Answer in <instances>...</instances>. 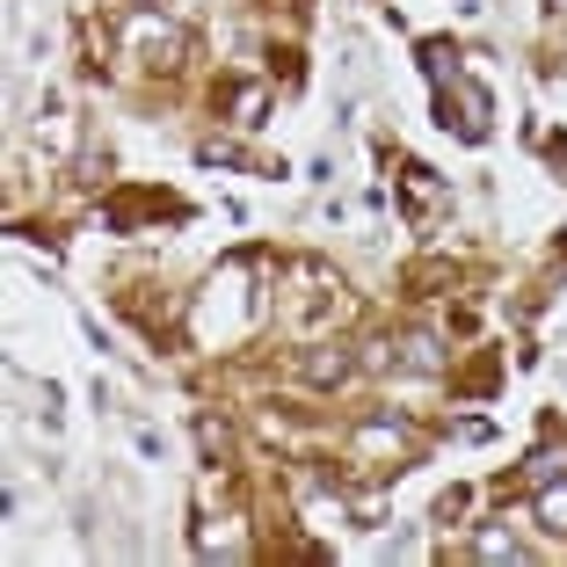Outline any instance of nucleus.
<instances>
[{"mask_svg":"<svg viewBox=\"0 0 567 567\" xmlns=\"http://www.w3.org/2000/svg\"><path fill=\"white\" fill-rule=\"evenodd\" d=\"M197 451L212 458V466H226V451H234V436H226V422H218V415H197Z\"/></svg>","mask_w":567,"mask_h":567,"instance_id":"12","label":"nucleus"},{"mask_svg":"<svg viewBox=\"0 0 567 567\" xmlns=\"http://www.w3.org/2000/svg\"><path fill=\"white\" fill-rule=\"evenodd\" d=\"M212 102L226 110V124H240V132H262L269 124V87L262 81H226Z\"/></svg>","mask_w":567,"mask_h":567,"instance_id":"4","label":"nucleus"},{"mask_svg":"<svg viewBox=\"0 0 567 567\" xmlns=\"http://www.w3.org/2000/svg\"><path fill=\"white\" fill-rule=\"evenodd\" d=\"M37 138H44L51 153H73L81 124H73V102H66V95H44V110H37Z\"/></svg>","mask_w":567,"mask_h":567,"instance_id":"6","label":"nucleus"},{"mask_svg":"<svg viewBox=\"0 0 567 567\" xmlns=\"http://www.w3.org/2000/svg\"><path fill=\"white\" fill-rule=\"evenodd\" d=\"M197 161H204V167H240V175H284V167H262L248 146H234V138H204Z\"/></svg>","mask_w":567,"mask_h":567,"instance_id":"9","label":"nucleus"},{"mask_svg":"<svg viewBox=\"0 0 567 567\" xmlns=\"http://www.w3.org/2000/svg\"><path fill=\"white\" fill-rule=\"evenodd\" d=\"M546 8H567V0H546Z\"/></svg>","mask_w":567,"mask_h":567,"instance_id":"13","label":"nucleus"},{"mask_svg":"<svg viewBox=\"0 0 567 567\" xmlns=\"http://www.w3.org/2000/svg\"><path fill=\"white\" fill-rule=\"evenodd\" d=\"M393 183H401V212H408V226H415V234H430L436 218L451 212V189H444V175H436V167L401 161V175H393Z\"/></svg>","mask_w":567,"mask_h":567,"instance_id":"2","label":"nucleus"},{"mask_svg":"<svg viewBox=\"0 0 567 567\" xmlns=\"http://www.w3.org/2000/svg\"><path fill=\"white\" fill-rule=\"evenodd\" d=\"M553 481H567V444L560 436H538L532 451H524V466H517V481H502V487H517V495H532V487H553Z\"/></svg>","mask_w":567,"mask_h":567,"instance_id":"3","label":"nucleus"},{"mask_svg":"<svg viewBox=\"0 0 567 567\" xmlns=\"http://www.w3.org/2000/svg\"><path fill=\"white\" fill-rule=\"evenodd\" d=\"M357 451H393V458H415V436H408L393 415H371L364 430H357Z\"/></svg>","mask_w":567,"mask_h":567,"instance_id":"8","label":"nucleus"},{"mask_svg":"<svg viewBox=\"0 0 567 567\" xmlns=\"http://www.w3.org/2000/svg\"><path fill=\"white\" fill-rule=\"evenodd\" d=\"M473 560H509V567H517V560H524V546L502 532V524H481V532H473Z\"/></svg>","mask_w":567,"mask_h":567,"instance_id":"11","label":"nucleus"},{"mask_svg":"<svg viewBox=\"0 0 567 567\" xmlns=\"http://www.w3.org/2000/svg\"><path fill=\"white\" fill-rule=\"evenodd\" d=\"M124 44L138 51L146 73H183L189 66V30H175V22H161V16H132L124 22Z\"/></svg>","mask_w":567,"mask_h":567,"instance_id":"1","label":"nucleus"},{"mask_svg":"<svg viewBox=\"0 0 567 567\" xmlns=\"http://www.w3.org/2000/svg\"><path fill=\"white\" fill-rule=\"evenodd\" d=\"M138 218H175V226H183L189 204H175V197H117L110 212H102V226H110V234H132Z\"/></svg>","mask_w":567,"mask_h":567,"instance_id":"5","label":"nucleus"},{"mask_svg":"<svg viewBox=\"0 0 567 567\" xmlns=\"http://www.w3.org/2000/svg\"><path fill=\"white\" fill-rule=\"evenodd\" d=\"M532 517L546 524L553 538H567V481H553V487H532Z\"/></svg>","mask_w":567,"mask_h":567,"instance_id":"10","label":"nucleus"},{"mask_svg":"<svg viewBox=\"0 0 567 567\" xmlns=\"http://www.w3.org/2000/svg\"><path fill=\"white\" fill-rule=\"evenodd\" d=\"M299 371L313 385H342V379H357V357L350 350H328V342H313V350H299Z\"/></svg>","mask_w":567,"mask_h":567,"instance_id":"7","label":"nucleus"}]
</instances>
